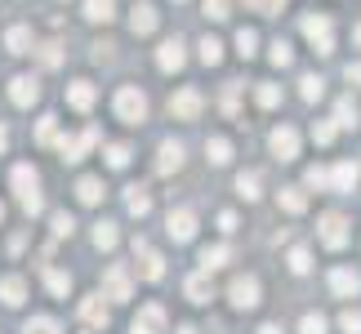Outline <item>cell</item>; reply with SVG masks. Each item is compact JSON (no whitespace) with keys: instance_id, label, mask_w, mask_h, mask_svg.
Instances as JSON below:
<instances>
[{"instance_id":"obj_24","label":"cell","mask_w":361,"mask_h":334,"mask_svg":"<svg viewBox=\"0 0 361 334\" xmlns=\"http://www.w3.org/2000/svg\"><path fill=\"white\" fill-rule=\"evenodd\" d=\"M183 290H188V299H192V303H210V299H214V285H210V276H192V281H188Z\"/></svg>"},{"instance_id":"obj_52","label":"cell","mask_w":361,"mask_h":334,"mask_svg":"<svg viewBox=\"0 0 361 334\" xmlns=\"http://www.w3.org/2000/svg\"><path fill=\"white\" fill-rule=\"evenodd\" d=\"M9 147V130H5V125H0V151H5Z\"/></svg>"},{"instance_id":"obj_4","label":"cell","mask_w":361,"mask_h":334,"mask_svg":"<svg viewBox=\"0 0 361 334\" xmlns=\"http://www.w3.org/2000/svg\"><path fill=\"white\" fill-rule=\"evenodd\" d=\"M317 232H322V245H330V249H343L348 245V218L343 214H322V223H317Z\"/></svg>"},{"instance_id":"obj_11","label":"cell","mask_w":361,"mask_h":334,"mask_svg":"<svg viewBox=\"0 0 361 334\" xmlns=\"http://www.w3.org/2000/svg\"><path fill=\"white\" fill-rule=\"evenodd\" d=\"M268 143H272V151H276L281 161H295V156H299V134L290 130V125H281V130H272V138H268Z\"/></svg>"},{"instance_id":"obj_38","label":"cell","mask_w":361,"mask_h":334,"mask_svg":"<svg viewBox=\"0 0 361 334\" xmlns=\"http://www.w3.org/2000/svg\"><path fill=\"white\" fill-rule=\"evenodd\" d=\"M339 330H343V334H361V312H357V308H343V312H339Z\"/></svg>"},{"instance_id":"obj_19","label":"cell","mask_w":361,"mask_h":334,"mask_svg":"<svg viewBox=\"0 0 361 334\" xmlns=\"http://www.w3.org/2000/svg\"><path fill=\"white\" fill-rule=\"evenodd\" d=\"M157 9L152 5H134V18H130V27H134V36H147V32H157Z\"/></svg>"},{"instance_id":"obj_44","label":"cell","mask_w":361,"mask_h":334,"mask_svg":"<svg viewBox=\"0 0 361 334\" xmlns=\"http://www.w3.org/2000/svg\"><path fill=\"white\" fill-rule=\"evenodd\" d=\"M45 281H49V290H54V295H67V285H72L63 272H54V268H45Z\"/></svg>"},{"instance_id":"obj_10","label":"cell","mask_w":361,"mask_h":334,"mask_svg":"<svg viewBox=\"0 0 361 334\" xmlns=\"http://www.w3.org/2000/svg\"><path fill=\"white\" fill-rule=\"evenodd\" d=\"M9 99H13V107H32L40 99V85H36L32 76H13L9 80Z\"/></svg>"},{"instance_id":"obj_33","label":"cell","mask_w":361,"mask_h":334,"mask_svg":"<svg viewBox=\"0 0 361 334\" xmlns=\"http://www.w3.org/2000/svg\"><path fill=\"white\" fill-rule=\"evenodd\" d=\"M219 58H224V45H219L214 36H205V40H201V63H205V67H219Z\"/></svg>"},{"instance_id":"obj_30","label":"cell","mask_w":361,"mask_h":334,"mask_svg":"<svg viewBox=\"0 0 361 334\" xmlns=\"http://www.w3.org/2000/svg\"><path fill=\"white\" fill-rule=\"evenodd\" d=\"M125 205H130V214H138V218H143V214L152 210V197H147L143 187H130V197H125Z\"/></svg>"},{"instance_id":"obj_29","label":"cell","mask_w":361,"mask_h":334,"mask_svg":"<svg viewBox=\"0 0 361 334\" xmlns=\"http://www.w3.org/2000/svg\"><path fill=\"white\" fill-rule=\"evenodd\" d=\"M116 241H121L116 223H99V228H94V245H99V249H116Z\"/></svg>"},{"instance_id":"obj_20","label":"cell","mask_w":361,"mask_h":334,"mask_svg":"<svg viewBox=\"0 0 361 334\" xmlns=\"http://www.w3.org/2000/svg\"><path fill=\"white\" fill-rule=\"evenodd\" d=\"M326 178H330V187H335V192H353L357 187V165L343 161V165H335V174H326Z\"/></svg>"},{"instance_id":"obj_37","label":"cell","mask_w":361,"mask_h":334,"mask_svg":"<svg viewBox=\"0 0 361 334\" xmlns=\"http://www.w3.org/2000/svg\"><path fill=\"white\" fill-rule=\"evenodd\" d=\"M335 125H343V130H353V125H357V107H353L348 99L335 103Z\"/></svg>"},{"instance_id":"obj_35","label":"cell","mask_w":361,"mask_h":334,"mask_svg":"<svg viewBox=\"0 0 361 334\" xmlns=\"http://www.w3.org/2000/svg\"><path fill=\"white\" fill-rule=\"evenodd\" d=\"M23 334H59V321H54V316H32V321L23 326Z\"/></svg>"},{"instance_id":"obj_12","label":"cell","mask_w":361,"mask_h":334,"mask_svg":"<svg viewBox=\"0 0 361 334\" xmlns=\"http://www.w3.org/2000/svg\"><path fill=\"white\" fill-rule=\"evenodd\" d=\"M103 290H107V299L125 303V299H130V272H125L121 263H116V268H107V276H103Z\"/></svg>"},{"instance_id":"obj_6","label":"cell","mask_w":361,"mask_h":334,"mask_svg":"<svg viewBox=\"0 0 361 334\" xmlns=\"http://www.w3.org/2000/svg\"><path fill=\"white\" fill-rule=\"evenodd\" d=\"M165 232L174 236V241H192V236H197V214L188 210H170V218H165Z\"/></svg>"},{"instance_id":"obj_53","label":"cell","mask_w":361,"mask_h":334,"mask_svg":"<svg viewBox=\"0 0 361 334\" xmlns=\"http://www.w3.org/2000/svg\"><path fill=\"white\" fill-rule=\"evenodd\" d=\"M259 334H281V326H263V330H259Z\"/></svg>"},{"instance_id":"obj_13","label":"cell","mask_w":361,"mask_h":334,"mask_svg":"<svg viewBox=\"0 0 361 334\" xmlns=\"http://www.w3.org/2000/svg\"><path fill=\"white\" fill-rule=\"evenodd\" d=\"M157 63H161V72H178V67L188 63V54H183V40H165V45L157 49Z\"/></svg>"},{"instance_id":"obj_45","label":"cell","mask_w":361,"mask_h":334,"mask_svg":"<svg viewBox=\"0 0 361 334\" xmlns=\"http://www.w3.org/2000/svg\"><path fill=\"white\" fill-rule=\"evenodd\" d=\"M290 58H295V54H290V45H286V40H276V45H272V63H276V67H290Z\"/></svg>"},{"instance_id":"obj_21","label":"cell","mask_w":361,"mask_h":334,"mask_svg":"<svg viewBox=\"0 0 361 334\" xmlns=\"http://www.w3.org/2000/svg\"><path fill=\"white\" fill-rule=\"evenodd\" d=\"M85 18L90 23H112L116 18V0H85Z\"/></svg>"},{"instance_id":"obj_55","label":"cell","mask_w":361,"mask_h":334,"mask_svg":"<svg viewBox=\"0 0 361 334\" xmlns=\"http://www.w3.org/2000/svg\"><path fill=\"white\" fill-rule=\"evenodd\" d=\"M353 40H357V45H361V27H357V32H353Z\"/></svg>"},{"instance_id":"obj_23","label":"cell","mask_w":361,"mask_h":334,"mask_svg":"<svg viewBox=\"0 0 361 334\" xmlns=\"http://www.w3.org/2000/svg\"><path fill=\"white\" fill-rule=\"evenodd\" d=\"M76 197L85 201V205H99V201H103V178L85 174V178H80V183H76Z\"/></svg>"},{"instance_id":"obj_41","label":"cell","mask_w":361,"mask_h":334,"mask_svg":"<svg viewBox=\"0 0 361 334\" xmlns=\"http://www.w3.org/2000/svg\"><path fill=\"white\" fill-rule=\"evenodd\" d=\"M299 334H326V316H317V312H308L299 321Z\"/></svg>"},{"instance_id":"obj_3","label":"cell","mask_w":361,"mask_h":334,"mask_svg":"<svg viewBox=\"0 0 361 334\" xmlns=\"http://www.w3.org/2000/svg\"><path fill=\"white\" fill-rule=\"evenodd\" d=\"M303 36L312 40L317 54H335V23H330L326 13H308V18H303Z\"/></svg>"},{"instance_id":"obj_25","label":"cell","mask_w":361,"mask_h":334,"mask_svg":"<svg viewBox=\"0 0 361 334\" xmlns=\"http://www.w3.org/2000/svg\"><path fill=\"white\" fill-rule=\"evenodd\" d=\"M205 156H210L214 165H228L232 161V143H228V138H219V134L205 138Z\"/></svg>"},{"instance_id":"obj_42","label":"cell","mask_w":361,"mask_h":334,"mask_svg":"<svg viewBox=\"0 0 361 334\" xmlns=\"http://www.w3.org/2000/svg\"><path fill=\"white\" fill-rule=\"evenodd\" d=\"M49 228H54V236H72L76 223H72V214H54V218H49Z\"/></svg>"},{"instance_id":"obj_51","label":"cell","mask_w":361,"mask_h":334,"mask_svg":"<svg viewBox=\"0 0 361 334\" xmlns=\"http://www.w3.org/2000/svg\"><path fill=\"white\" fill-rule=\"evenodd\" d=\"M348 80H357V85H361V63H348Z\"/></svg>"},{"instance_id":"obj_31","label":"cell","mask_w":361,"mask_h":334,"mask_svg":"<svg viewBox=\"0 0 361 334\" xmlns=\"http://www.w3.org/2000/svg\"><path fill=\"white\" fill-rule=\"evenodd\" d=\"M255 49H259V32L241 27V32H237V54H241V58H255Z\"/></svg>"},{"instance_id":"obj_48","label":"cell","mask_w":361,"mask_h":334,"mask_svg":"<svg viewBox=\"0 0 361 334\" xmlns=\"http://www.w3.org/2000/svg\"><path fill=\"white\" fill-rule=\"evenodd\" d=\"M36 138H40V143H49V138H54V116H45V120H40V130H36Z\"/></svg>"},{"instance_id":"obj_7","label":"cell","mask_w":361,"mask_h":334,"mask_svg":"<svg viewBox=\"0 0 361 334\" xmlns=\"http://www.w3.org/2000/svg\"><path fill=\"white\" fill-rule=\"evenodd\" d=\"M228 295H232V308H241V312L245 308H259V281H255V276H237Z\"/></svg>"},{"instance_id":"obj_54","label":"cell","mask_w":361,"mask_h":334,"mask_svg":"<svg viewBox=\"0 0 361 334\" xmlns=\"http://www.w3.org/2000/svg\"><path fill=\"white\" fill-rule=\"evenodd\" d=\"M178 334H197V330H192V326H178Z\"/></svg>"},{"instance_id":"obj_47","label":"cell","mask_w":361,"mask_h":334,"mask_svg":"<svg viewBox=\"0 0 361 334\" xmlns=\"http://www.w3.org/2000/svg\"><path fill=\"white\" fill-rule=\"evenodd\" d=\"M205 13H210L214 23H224L228 18V0H205Z\"/></svg>"},{"instance_id":"obj_34","label":"cell","mask_w":361,"mask_h":334,"mask_svg":"<svg viewBox=\"0 0 361 334\" xmlns=\"http://www.w3.org/2000/svg\"><path fill=\"white\" fill-rule=\"evenodd\" d=\"M255 99H259V107H276V103H281V85H272V80H263V85L255 89Z\"/></svg>"},{"instance_id":"obj_27","label":"cell","mask_w":361,"mask_h":334,"mask_svg":"<svg viewBox=\"0 0 361 334\" xmlns=\"http://www.w3.org/2000/svg\"><path fill=\"white\" fill-rule=\"evenodd\" d=\"M5 45H9V54H32V32L27 27H9Z\"/></svg>"},{"instance_id":"obj_8","label":"cell","mask_w":361,"mask_h":334,"mask_svg":"<svg viewBox=\"0 0 361 334\" xmlns=\"http://www.w3.org/2000/svg\"><path fill=\"white\" fill-rule=\"evenodd\" d=\"M170 111H174L178 120H197L201 116V94L197 89H178L174 99H170Z\"/></svg>"},{"instance_id":"obj_22","label":"cell","mask_w":361,"mask_h":334,"mask_svg":"<svg viewBox=\"0 0 361 334\" xmlns=\"http://www.w3.org/2000/svg\"><path fill=\"white\" fill-rule=\"evenodd\" d=\"M23 295H27V281H23V276H5V281H0V299H5L9 308H18Z\"/></svg>"},{"instance_id":"obj_17","label":"cell","mask_w":361,"mask_h":334,"mask_svg":"<svg viewBox=\"0 0 361 334\" xmlns=\"http://www.w3.org/2000/svg\"><path fill=\"white\" fill-rule=\"evenodd\" d=\"M67 103H72L76 111H90L94 107V85L90 80H72V85H67Z\"/></svg>"},{"instance_id":"obj_28","label":"cell","mask_w":361,"mask_h":334,"mask_svg":"<svg viewBox=\"0 0 361 334\" xmlns=\"http://www.w3.org/2000/svg\"><path fill=\"white\" fill-rule=\"evenodd\" d=\"M281 210L286 214H303L308 210V197H303L299 187H281Z\"/></svg>"},{"instance_id":"obj_40","label":"cell","mask_w":361,"mask_h":334,"mask_svg":"<svg viewBox=\"0 0 361 334\" xmlns=\"http://www.w3.org/2000/svg\"><path fill=\"white\" fill-rule=\"evenodd\" d=\"M237 192L245 201H255L259 197V174H237Z\"/></svg>"},{"instance_id":"obj_18","label":"cell","mask_w":361,"mask_h":334,"mask_svg":"<svg viewBox=\"0 0 361 334\" xmlns=\"http://www.w3.org/2000/svg\"><path fill=\"white\" fill-rule=\"evenodd\" d=\"M161 326H165V312L157 308V303H152V308L138 312V321L130 326V334H152V330H161Z\"/></svg>"},{"instance_id":"obj_15","label":"cell","mask_w":361,"mask_h":334,"mask_svg":"<svg viewBox=\"0 0 361 334\" xmlns=\"http://www.w3.org/2000/svg\"><path fill=\"white\" fill-rule=\"evenodd\" d=\"M80 321L94 326V330H103L107 326V308H103V295H90L85 303H80Z\"/></svg>"},{"instance_id":"obj_2","label":"cell","mask_w":361,"mask_h":334,"mask_svg":"<svg viewBox=\"0 0 361 334\" xmlns=\"http://www.w3.org/2000/svg\"><path fill=\"white\" fill-rule=\"evenodd\" d=\"M116 116H121L125 125H143L147 99H143V89H138V85H121V89H116Z\"/></svg>"},{"instance_id":"obj_56","label":"cell","mask_w":361,"mask_h":334,"mask_svg":"<svg viewBox=\"0 0 361 334\" xmlns=\"http://www.w3.org/2000/svg\"><path fill=\"white\" fill-rule=\"evenodd\" d=\"M0 218H5V205H0Z\"/></svg>"},{"instance_id":"obj_9","label":"cell","mask_w":361,"mask_h":334,"mask_svg":"<svg viewBox=\"0 0 361 334\" xmlns=\"http://www.w3.org/2000/svg\"><path fill=\"white\" fill-rule=\"evenodd\" d=\"M94 143H99V130H85L76 138H59V151H63V161H80L85 147H94Z\"/></svg>"},{"instance_id":"obj_16","label":"cell","mask_w":361,"mask_h":334,"mask_svg":"<svg viewBox=\"0 0 361 334\" xmlns=\"http://www.w3.org/2000/svg\"><path fill=\"white\" fill-rule=\"evenodd\" d=\"M330 290H335V295H343V299H353L357 290H361V276L348 272V268H335V272H330Z\"/></svg>"},{"instance_id":"obj_1","label":"cell","mask_w":361,"mask_h":334,"mask_svg":"<svg viewBox=\"0 0 361 334\" xmlns=\"http://www.w3.org/2000/svg\"><path fill=\"white\" fill-rule=\"evenodd\" d=\"M13 192H18V201H23L27 214L45 210V201H40V178H36L32 165H13Z\"/></svg>"},{"instance_id":"obj_50","label":"cell","mask_w":361,"mask_h":334,"mask_svg":"<svg viewBox=\"0 0 361 334\" xmlns=\"http://www.w3.org/2000/svg\"><path fill=\"white\" fill-rule=\"evenodd\" d=\"M330 178H326V170H308V187H326Z\"/></svg>"},{"instance_id":"obj_14","label":"cell","mask_w":361,"mask_h":334,"mask_svg":"<svg viewBox=\"0 0 361 334\" xmlns=\"http://www.w3.org/2000/svg\"><path fill=\"white\" fill-rule=\"evenodd\" d=\"M157 170L161 174H174V170H183V143H161V156H157Z\"/></svg>"},{"instance_id":"obj_36","label":"cell","mask_w":361,"mask_h":334,"mask_svg":"<svg viewBox=\"0 0 361 334\" xmlns=\"http://www.w3.org/2000/svg\"><path fill=\"white\" fill-rule=\"evenodd\" d=\"M312 143L330 147V143H335V125H330V120H312Z\"/></svg>"},{"instance_id":"obj_46","label":"cell","mask_w":361,"mask_h":334,"mask_svg":"<svg viewBox=\"0 0 361 334\" xmlns=\"http://www.w3.org/2000/svg\"><path fill=\"white\" fill-rule=\"evenodd\" d=\"M290 268H295V272H308V268H312L308 249H290Z\"/></svg>"},{"instance_id":"obj_32","label":"cell","mask_w":361,"mask_h":334,"mask_svg":"<svg viewBox=\"0 0 361 334\" xmlns=\"http://www.w3.org/2000/svg\"><path fill=\"white\" fill-rule=\"evenodd\" d=\"M299 94H303L308 103H317V99L326 94V80H322V76H303V80H299Z\"/></svg>"},{"instance_id":"obj_5","label":"cell","mask_w":361,"mask_h":334,"mask_svg":"<svg viewBox=\"0 0 361 334\" xmlns=\"http://www.w3.org/2000/svg\"><path fill=\"white\" fill-rule=\"evenodd\" d=\"M134 259H138V276H143V281H161L165 276V259L147 241H134Z\"/></svg>"},{"instance_id":"obj_49","label":"cell","mask_w":361,"mask_h":334,"mask_svg":"<svg viewBox=\"0 0 361 334\" xmlns=\"http://www.w3.org/2000/svg\"><path fill=\"white\" fill-rule=\"evenodd\" d=\"M219 228H224V232H237V214L224 210V214H219Z\"/></svg>"},{"instance_id":"obj_43","label":"cell","mask_w":361,"mask_h":334,"mask_svg":"<svg viewBox=\"0 0 361 334\" xmlns=\"http://www.w3.org/2000/svg\"><path fill=\"white\" fill-rule=\"evenodd\" d=\"M40 63H45V67H59L63 63V49L54 45V40H49V45H40Z\"/></svg>"},{"instance_id":"obj_26","label":"cell","mask_w":361,"mask_h":334,"mask_svg":"<svg viewBox=\"0 0 361 334\" xmlns=\"http://www.w3.org/2000/svg\"><path fill=\"white\" fill-rule=\"evenodd\" d=\"M228 259H232L228 245H205V249H201V268H205V272H210V268H224Z\"/></svg>"},{"instance_id":"obj_39","label":"cell","mask_w":361,"mask_h":334,"mask_svg":"<svg viewBox=\"0 0 361 334\" xmlns=\"http://www.w3.org/2000/svg\"><path fill=\"white\" fill-rule=\"evenodd\" d=\"M107 165H112V170H125V165H130V147L112 143V147H107Z\"/></svg>"}]
</instances>
